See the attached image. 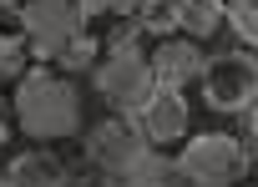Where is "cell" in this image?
I'll use <instances>...</instances> for the list:
<instances>
[{
    "label": "cell",
    "instance_id": "cell-1",
    "mask_svg": "<svg viewBox=\"0 0 258 187\" xmlns=\"http://www.w3.org/2000/svg\"><path fill=\"white\" fill-rule=\"evenodd\" d=\"M81 86L56 71V66H31L16 91H11V121L21 137L41 142V147H56V142H71L81 137Z\"/></svg>",
    "mask_w": 258,
    "mask_h": 187
},
{
    "label": "cell",
    "instance_id": "cell-2",
    "mask_svg": "<svg viewBox=\"0 0 258 187\" xmlns=\"http://www.w3.org/2000/svg\"><path fill=\"white\" fill-rule=\"evenodd\" d=\"M248 172L253 157L233 132H187L172 157V177L182 187H238Z\"/></svg>",
    "mask_w": 258,
    "mask_h": 187
},
{
    "label": "cell",
    "instance_id": "cell-3",
    "mask_svg": "<svg viewBox=\"0 0 258 187\" xmlns=\"http://www.w3.org/2000/svg\"><path fill=\"white\" fill-rule=\"evenodd\" d=\"M91 86L116 116H137L142 101L157 91V76L142 46H106V56H96L91 66Z\"/></svg>",
    "mask_w": 258,
    "mask_h": 187
},
{
    "label": "cell",
    "instance_id": "cell-4",
    "mask_svg": "<svg viewBox=\"0 0 258 187\" xmlns=\"http://www.w3.org/2000/svg\"><path fill=\"white\" fill-rule=\"evenodd\" d=\"M198 81H203V106L218 111V116H248L258 106V56L243 51V46L208 56Z\"/></svg>",
    "mask_w": 258,
    "mask_h": 187
},
{
    "label": "cell",
    "instance_id": "cell-5",
    "mask_svg": "<svg viewBox=\"0 0 258 187\" xmlns=\"http://www.w3.org/2000/svg\"><path fill=\"white\" fill-rule=\"evenodd\" d=\"M81 152H86V162L101 172V177H121V172H137L157 147L142 137V127L132 121V116H101L96 127H86V137H81Z\"/></svg>",
    "mask_w": 258,
    "mask_h": 187
},
{
    "label": "cell",
    "instance_id": "cell-6",
    "mask_svg": "<svg viewBox=\"0 0 258 187\" xmlns=\"http://www.w3.org/2000/svg\"><path fill=\"white\" fill-rule=\"evenodd\" d=\"M26 6V46L36 66H56V56L86 36V16L76 11V0H21Z\"/></svg>",
    "mask_w": 258,
    "mask_h": 187
},
{
    "label": "cell",
    "instance_id": "cell-7",
    "mask_svg": "<svg viewBox=\"0 0 258 187\" xmlns=\"http://www.w3.org/2000/svg\"><path fill=\"white\" fill-rule=\"evenodd\" d=\"M132 121H137V127H142V137L162 152V147H177V142L192 132V101H187V91L157 86V91L142 101V111H137Z\"/></svg>",
    "mask_w": 258,
    "mask_h": 187
},
{
    "label": "cell",
    "instance_id": "cell-8",
    "mask_svg": "<svg viewBox=\"0 0 258 187\" xmlns=\"http://www.w3.org/2000/svg\"><path fill=\"white\" fill-rule=\"evenodd\" d=\"M147 61H152L157 86H172V91H187V86L203 76V66H208L203 46L187 41V36H167V41H157V46L147 51Z\"/></svg>",
    "mask_w": 258,
    "mask_h": 187
},
{
    "label": "cell",
    "instance_id": "cell-9",
    "mask_svg": "<svg viewBox=\"0 0 258 187\" xmlns=\"http://www.w3.org/2000/svg\"><path fill=\"white\" fill-rule=\"evenodd\" d=\"M11 187H71V167L61 162V152L31 142L21 152H11V162L0 167Z\"/></svg>",
    "mask_w": 258,
    "mask_h": 187
},
{
    "label": "cell",
    "instance_id": "cell-10",
    "mask_svg": "<svg viewBox=\"0 0 258 187\" xmlns=\"http://www.w3.org/2000/svg\"><path fill=\"white\" fill-rule=\"evenodd\" d=\"M228 26V0H177V31L187 41H213Z\"/></svg>",
    "mask_w": 258,
    "mask_h": 187
},
{
    "label": "cell",
    "instance_id": "cell-11",
    "mask_svg": "<svg viewBox=\"0 0 258 187\" xmlns=\"http://www.w3.org/2000/svg\"><path fill=\"white\" fill-rule=\"evenodd\" d=\"M132 26L142 36H157V41L177 36V0H142V6L132 11Z\"/></svg>",
    "mask_w": 258,
    "mask_h": 187
},
{
    "label": "cell",
    "instance_id": "cell-12",
    "mask_svg": "<svg viewBox=\"0 0 258 187\" xmlns=\"http://www.w3.org/2000/svg\"><path fill=\"white\" fill-rule=\"evenodd\" d=\"M228 26L243 51H258V0H228Z\"/></svg>",
    "mask_w": 258,
    "mask_h": 187
},
{
    "label": "cell",
    "instance_id": "cell-13",
    "mask_svg": "<svg viewBox=\"0 0 258 187\" xmlns=\"http://www.w3.org/2000/svg\"><path fill=\"white\" fill-rule=\"evenodd\" d=\"M96 56H101V41L86 31V36H76L61 56H56V71H66V76H76V71H91L96 66Z\"/></svg>",
    "mask_w": 258,
    "mask_h": 187
},
{
    "label": "cell",
    "instance_id": "cell-14",
    "mask_svg": "<svg viewBox=\"0 0 258 187\" xmlns=\"http://www.w3.org/2000/svg\"><path fill=\"white\" fill-rule=\"evenodd\" d=\"M31 66H36V61H31V46H26V41H0V81L16 86Z\"/></svg>",
    "mask_w": 258,
    "mask_h": 187
},
{
    "label": "cell",
    "instance_id": "cell-15",
    "mask_svg": "<svg viewBox=\"0 0 258 187\" xmlns=\"http://www.w3.org/2000/svg\"><path fill=\"white\" fill-rule=\"evenodd\" d=\"M137 6H142V0H76V11L86 21H126Z\"/></svg>",
    "mask_w": 258,
    "mask_h": 187
},
{
    "label": "cell",
    "instance_id": "cell-16",
    "mask_svg": "<svg viewBox=\"0 0 258 187\" xmlns=\"http://www.w3.org/2000/svg\"><path fill=\"white\" fill-rule=\"evenodd\" d=\"M0 41H26V6L0 0Z\"/></svg>",
    "mask_w": 258,
    "mask_h": 187
},
{
    "label": "cell",
    "instance_id": "cell-17",
    "mask_svg": "<svg viewBox=\"0 0 258 187\" xmlns=\"http://www.w3.org/2000/svg\"><path fill=\"white\" fill-rule=\"evenodd\" d=\"M11 137H16V121H11V106H6V96H0V147H11Z\"/></svg>",
    "mask_w": 258,
    "mask_h": 187
},
{
    "label": "cell",
    "instance_id": "cell-18",
    "mask_svg": "<svg viewBox=\"0 0 258 187\" xmlns=\"http://www.w3.org/2000/svg\"><path fill=\"white\" fill-rule=\"evenodd\" d=\"M243 147H248V157H258V106L248 111V142Z\"/></svg>",
    "mask_w": 258,
    "mask_h": 187
},
{
    "label": "cell",
    "instance_id": "cell-19",
    "mask_svg": "<svg viewBox=\"0 0 258 187\" xmlns=\"http://www.w3.org/2000/svg\"><path fill=\"white\" fill-rule=\"evenodd\" d=\"M0 187H11V182H6V172H0Z\"/></svg>",
    "mask_w": 258,
    "mask_h": 187
}]
</instances>
